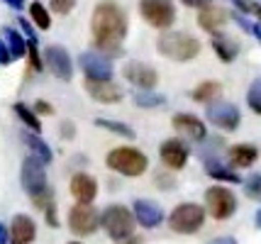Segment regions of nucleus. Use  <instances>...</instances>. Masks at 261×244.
Instances as JSON below:
<instances>
[{"instance_id": "nucleus-34", "label": "nucleus", "mask_w": 261, "mask_h": 244, "mask_svg": "<svg viewBox=\"0 0 261 244\" xmlns=\"http://www.w3.org/2000/svg\"><path fill=\"white\" fill-rule=\"evenodd\" d=\"M73 8H76V0H51V10L59 15H68Z\"/></svg>"}, {"instance_id": "nucleus-8", "label": "nucleus", "mask_w": 261, "mask_h": 244, "mask_svg": "<svg viewBox=\"0 0 261 244\" xmlns=\"http://www.w3.org/2000/svg\"><path fill=\"white\" fill-rule=\"evenodd\" d=\"M68 227L79 237L93 234L100 227V212L93 208L91 203H79V205H73L68 210Z\"/></svg>"}, {"instance_id": "nucleus-10", "label": "nucleus", "mask_w": 261, "mask_h": 244, "mask_svg": "<svg viewBox=\"0 0 261 244\" xmlns=\"http://www.w3.org/2000/svg\"><path fill=\"white\" fill-rule=\"evenodd\" d=\"M205 117L215 125V127L225 129V132H234V129L239 127V110L237 105L227 103V100H210L207 103V107H205Z\"/></svg>"}, {"instance_id": "nucleus-9", "label": "nucleus", "mask_w": 261, "mask_h": 244, "mask_svg": "<svg viewBox=\"0 0 261 244\" xmlns=\"http://www.w3.org/2000/svg\"><path fill=\"white\" fill-rule=\"evenodd\" d=\"M139 12L151 27L169 30L176 20V8L171 0H139Z\"/></svg>"}, {"instance_id": "nucleus-29", "label": "nucleus", "mask_w": 261, "mask_h": 244, "mask_svg": "<svg viewBox=\"0 0 261 244\" xmlns=\"http://www.w3.org/2000/svg\"><path fill=\"white\" fill-rule=\"evenodd\" d=\"M135 103L139 107H161V105H166V98L159 93H151V91H137Z\"/></svg>"}, {"instance_id": "nucleus-47", "label": "nucleus", "mask_w": 261, "mask_h": 244, "mask_svg": "<svg viewBox=\"0 0 261 244\" xmlns=\"http://www.w3.org/2000/svg\"><path fill=\"white\" fill-rule=\"evenodd\" d=\"M254 225H256V230H261V208L256 210V215H254Z\"/></svg>"}, {"instance_id": "nucleus-24", "label": "nucleus", "mask_w": 261, "mask_h": 244, "mask_svg": "<svg viewBox=\"0 0 261 244\" xmlns=\"http://www.w3.org/2000/svg\"><path fill=\"white\" fill-rule=\"evenodd\" d=\"M205 174L210 178H217V181H227V183H239L242 181L237 171H232L229 166L220 164L215 156H205Z\"/></svg>"}, {"instance_id": "nucleus-22", "label": "nucleus", "mask_w": 261, "mask_h": 244, "mask_svg": "<svg viewBox=\"0 0 261 244\" xmlns=\"http://www.w3.org/2000/svg\"><path fill=\"white\" fill-rule=\"evenodd\" d=\"M227 159H229L232 166H237V169H247V166H251V164L259 159V149H256V147H251V144H237V147H229Z\"/></svg>"}, {"instance_id": "nucleus-48", "label": "nucleus", "mask_w": 261, "mask_h": 244, "mask_svg": "<svg viewBox=\"0 0 261 244\" xmlns=\"http://www.w3.org/2000/svg\"><path fill=\"white\" fill-rule=\"evenodd\" d=\"M71 244H81V242H71Z\"/></svg>"}, {"instance_id": "nucleus-42", "label": "nucleus", "mask_w": 261, "mask_h": 244, "mask_svg": "<svg viewBox=\"0 0 261 244\" xmlns=\"http://www.w3.org/2000/svg\"><path fill=\"white\" fill-rule=\"evenodd\" d=\"M0 244H8V227L0 225Z\"/></svg>"}, {"instance_id": "nucleus-4", "label": "nucleus", "mask_w": 261, "mask_h": 244, "mask_svg": "<svg viewBox=\"0 0 261 244\" xmlns=\"http://www.w3.org/2000/svg\"><path fill=\"white\" fill-rule=\"evenodd\" d=\"M100 225L110 239L122 242L127 237H132L137 220H135V215H132V210L125 208V205H108L100 215Z\"/></svg>"}, {"instance_id": "nucleus-13", "label": "nucleus", "mask_w": 261, "mask_h": 244, "mask_svg": "<svg viewBox=\"0 0 261 244\" xmlns=\"http://www.w3.org/2000/svg\"><path fill=\"white\" fill-rule=\"evenodd\" d=\"M122 76H125V81L137 86L139 91H151V88L159 83V73L151 69V66L142 64V61H129V64H125Z\"/></svg>"}, {"instance_id": "nucleus-33", "label": "nucleus", "mask_w": 261, "mask_h": 244, "mask_svg": "<svg viewBox=\"0 0 261 244\" xmlns=\"http://www.w3.org/2000/svg\"><path fill=\"white\" fill-rule=\"evenodd\" d=\"M27 54H30V64H32L34 71H42V57H39V51H37V39H27Z\"/></svg>"}, {"instance_id": "nucleus-35", "label": "nucleus", "mask_w": 261, "mask_h": 244, "mask_svg": "<svg viewBox=\"0 0 261 244\" xmlns=\"http://www.w3.org/2000/svg\"><path fill=\"white\" fill-rule=\"evenodd\" d=\"M44 215H46V222H49V227H59L57 208H54V203H49V205L44 208Z\"/></svg>"}, {"instance_id": "nucleus-25", "label": "nucleus", "mask_w": 261, "mask_h": 244, "mask_svg": "<svg viewBox=\"0 0 261 244\" xmlns=\"http://www.w3.org/2000/svg\"><path fill=\"white\" fill-rule=\"evenodd\" d=\"M3 42H5V47H8L12 59H20L27 54V42H24L22 35H20L17 30H12V27H5V30H3Z\"/></svg>"}, {"instance_id": "nucleus-15", "label": "nucleus", "mask_w": 261, "mask_h": 244, "mask_svg": "<svg viewBox=\"0 0 261 244\" xmlns=\"http://www.w3.org/2000/svg\"><path fill=\"white\" fill-rule=\"evenodd\" d=\"M132 215H135V220L142 225V227H147V230H154V227H159L161 222H164V210L161 205L156 203H151V200H135V208H132Z\"/></svg>"}, {"instance_id": "nucleus-40", "label": "nucleus", "mask_w": 261, "mask_h": 244, "mask_svg": "<svg viewBox=\"0 0 261 244\" xmlns=\"http://www.w3.org/2000/svg\"><path fill=\"white\" fill-rule=\"evenodd\" d=\"M207 244H237L234 237H217V239H210Z\"/></svg>"}, {"instance_id": "nucleus-17", "label": "nucleus", "mask_w": 261, "mask_h": 244, "mask_svg": "<svg viewBox=\"0 0 261 244\" xmlns=\"http://www.w3.org/2000/svg\"><path fill=\"white\" fill-rule=\"evenodd\" d=\"M86 91L91 93L93 100L105 103V105H113L122 100V88L115 86L113 81H88L86 78Z\"/></svg>"}, {"instance_id": "nucleus-18", "label": "nucleus", "mask_w": 261, "mask_h": 244, "mask_svg": "<svg viewBox=\"0 0 261 244\" xmlns=\"http://www.w3.org/2000/svg\"><path fill=\"white\" fill-rule=\"evenodd\" d=\"M161 161L166 164L169 169H183L188 161V147L181 140H166L161 144Z\"/></svg>"}, {"instance_id": "nucleus-6", "label": "nucleus", "mask_w": 261, "mask_h": 244, "mask_svg": "<svg viewBox=\"0 0 261 244\" xmlns=\"http://www.w3.org/2000/svg\"><path fill=\"white\" fill-rule=\"evenodd\" d=\"M205 222V208L195 203H181L178 208L171 210L169 227L178 234H195Z\"/></svg>"}, {"instance_id": "nucleus-14", "label": "nucleus", "mask_w": 261, "mask_h": 244, "mask_svg": "<svg viewBox=\"0 0 261 244\" xmlns=\"http://www.w3.org/2000/svg\"><path fill=\"white\" fill-rule=\"evenodd\" d=\"M171 125H173V129H176L178 134H183L186 140H193V142H205L207 140V129H205L203 120H198L195 115L178 113V115H173Z\"/></svg>"}, {"instance_id": "nucleus-30", "label": "nucleus", "mask_w": 261, "mask_h": 244, "mask_svg": "<svg viewBox=\"0 0 261 244\" xmlns=\"http://www.w3.org/2000/svg\"><path fill=\"white\" fill-rule=\"evenodd\" d=\"M30 17H32V22L39 27V30H49L51 27V17H49V12L42 3H32L30 5Z\"/></svg>"}, {"instance_id": "nucleus-2", "label": "nucleus", "mask_w": 261, "mask_h": 244, "mask_svg": "<svg viewBox=\"0 0 261 244\" xmlns=\"http://www.w3.org/2000/svg\"><path fill=\"white\" fill-rule=\"evenodd\" d=\"M20 183H22L24 193L32 198V203L39 210H44L49 203H54V193L46 183V171L44 164L34 156H27L22 161V171H20Z\"/></svg>"}, {"instance_id": "nucleus-21", "label": "nucleus", "mask_w": 261, "mask_h": 244, "mask_svg": "<svg viewBox=\"0 0 261 244\" xmlns=\"http://www.w3.org/2000/svg\"><path fill=\"white\" fill-rule=\"evenodd\" d=\"M22 142L24 147L30 149V156H34V159H39V161L44 164H51V159H54V154H51V149H49V144H46L37 132H24L22 134Z\"/></svg>"}, {"instance_id": "nucleus-12", "label": "nucleus", "mask_w": 261, "mask_h": 244, "mask_svg": "<svg viewBox=\"0 0 261 244\" xmlns=\"http://www.w3.org/2000/svg\"><path fill=\"white\" fill-rule=\"evenodd\" d=\"M44 64L59 81H71V78H73V61H71V57H68V51L64 47H59V44L46 47Z\"/></svg>"}, {"instance_id": "nucleus-23", "label": "nucleus", "mask_w": 261, "mask_h": 244, "mask_svg": "<svg viewBox=\"0 0 261 244\" xmlns=\"http://www.w3.org/2000/svg\"><path fill=\"white\" fill-rule=\"evenodd\" d=\"M213 49H215V54L225 64H229L232 59H237L239 54V44L227 35H220V32H213Z\"/></svg>"}, {"instance_id": "nucleus-7", "label": "nucleus", "mask_w": 261, "mask_h": 244, "mask_svg": "<svg viewBox=\"0 0 261 244\" xmlns=\"http://www.w3.org/2000/svg\"><path fill=\"white\" fill-rule=\"evenodd\" d=\"M205 208L215 220H227L237 210V198L225 186H210L205 191Z\"/></svg>"}, {"instance_id": "nucleus-39", "label": "nucleus", "mask_w": 261, "mask_h": 244, "mask_svg": "<svg viewBox=\"0 0 261 244\" xmlns=\"http://www.w3.org/2000/svg\"><path fill=\"white\" fill-rule=\"evenodd\" d=\"M34 110H37V113H44V115H51V113H54V110H51V105H46L44 100H39V103L34 105Z\"/></svg>"}, {"instance_id": "nucleus-3", "label": "nucleus", "mask_w": 261, "mask_h": 244, "mask_svg": "<svg viewBox=\"0 0 261 244\" xmlns=\"http://www.w3.org/2000/svg\"><path fill=\"white\" fill-rule=\"evenodd\" d=\"M161 57L171 61H191L200 54V42L186 32H164L156 42Z\"/></svg>"}, {"instance_id": "nucleus-19", "label": "nucleus", "mask_w": 261, "mask_h": 244, "mask_svg": "<svg viewBox=\"0 0 261 244\" xmlns=\"http://www.w3.org/2000/svg\"><path fill=\"white\" fill-rule=\"evenodd\" d=\"M71 196L76 198L79 203H93L98 196V181L88 174H76L71 178Z\"/></svg>"}, {"instance_id": "nucleus-38", "label": "nucleus", "mask_w": 261, "mask_h": 244, "mask_svg": "<svg viewBox=\"0 0 261 244\" xmlns=\"http://www.w3.org/2000/svg\"><path fill=\"white\" fill-rule=\"evenodd\" d=\"M183 5H188V8H205V5H210V0H181Z\"/></svg>"}, {"instance_id": "nucleus-43", "label": "nucleus", "mask_w": 261, "mask_h": 244, "mask_svg": "<svg viewBox=\"0 0 261 244\" xmlns=\"http://www.w3.org/2000/svg\"><path fill=\"white\" fill-rule=\"evenodd\" d=\"M5 3H8L10 8H15V10H20V8L24 5V0H5Z\"/></svg>"}, {"instance_id": "nucleus-28", "label": "nucleus", "mask_w": 261, "mask_h": 244, "mask_svg": "<svg viewBox=\"0 0 261 244\" xmlns=\"http://www.w3.org/2000/svg\"><path fill=\"white\" fill-rule=\"evenodd\" d=\"M95 125L102 129H108V132H115V134H120V137H125V140H135V129L122 125V122H117V120H108V117H98L95 120Z\"/></svg>"}, {"instance_id": "nucleus-45", "label": "nucleus", "mask_w": 261, "mask_h": 244, "mask_svg": "<svg viewBox=\"0 0 261 244\" xmlns=\"http://www.w3.org/2000/svg\"><path fill=\"white\" fill-rule=\"evenodd\" d=\"M120 244H144V242H142L139 237H127V239H122Z\"/></svg>"}, {"instance_id": "nucleus-46", "label": "nucleus", "mask_w": 261, "mask_h": 244, "mask_svg": "<svg viewBox=\"0 0 261 244\" xmlns=\"http://www.w3.org/2000/svg\"><path fill=\"white\" fill-rule=\"evenodd\" d=\"M249 10L254 12V15H256V20H259V22H261V5H251Z\"/></svg>"}, {"instance_id": "nucleus-26", "label": "nucleus", "mask_w": 261, "mask_h": 244, "mask_svg": "<svg viewBox=\"0 0 261 244\" xmlns=\"http://www.w3.org/2000/svg\"><path fill=\"white\" fill-rule=\"evenodd\" d=\"M220 93H222V86L217 81H203L191 95H193L195 103H210V100L220 98Z\"/></svg>"}, {"instance_id": "nucleus-27", "label": "nucleus", "mask_w": 261, "mask_h": 244, "mask_svg": "<svg viewBox=\"0 0 261 244\" xmlns=\"http://www.w3.org/2000/svg\"><path fill=\"white\" fill-rule=\"evenodd\" d=\"M12 110H15V115L20 117V120H22V122L32 129V132H37V134L42 132V122H39L37 113H32V110H30L24 103H15V105H12Z\"/></svg>"}, {"instance_id": "nucleus-36", "label": "nucleus", "mask_w": 261, "mask_h": 244, "mask_svg": "<svg viewBox=\"0 0 261 244\" xmlns=\"http://www.w3.org/2000/svg\"><path fill=\"white\" fill-rule=\"evenodd\" d=\"M12 61V57H10V51H8V47H5V42L0 39V66H8Z\"/></svg>"}, {"instance_id": "nucleus-41", "label": "nucleus", "mask_w": 261, "mask_h": 244, "mask_svg": "<svg viewBox=\"0 0 261 244\" xmlns=\"http://www.w3.org/2000/svg\"><path fill=\"white\" fill-rule=\"evenodd\" d=\"M232 3H234V5H237V8H239L242 12H249V8H251L249 0H232Z\"/></svg>"}, {"instance_id": "nucleus-37", "label": "nucleus", "mask_w": 261, "mask_h": 244, "mask_svg": "<svg viewBox=\"0 0 261 244\" xmlns=\"http://www.w3.org/2000/svg\"><path fill=\"white\" fill-rule=\"evenodd\" d=\"M61 134H64L66 140H71V137L76 134V127H73L71 122H64V125H61Z\"/></svg>"}, {"instance_id": "nucleus-31", "label": "nucleus", "mask_w": 261, "mask_h": 244, "mask_svg": "<svg viewBox=\"0 0 261 244\" xmlns=\"http://www.w3.org/2000/svg\"><path fill=\"white\" fill-rule=\"evenodd\" d=\"M244 193L251 200H261V174H254L244 181Z\"/></svg>"}, {"instance_id": "nucleus-16", "label": "nucleus", "mask_w": 261, "mask_h": 244, "mask_svg": "<svg viewBox=\"0 0 261 244\" xmlns=\"http://www.w3.org/2000/svg\"><path fill=\"white\" fill-rule=\"evenodd\" d=\"M37 237V225L30 215H15L8 230V239L12 244H32Z\"/></svg>"}, {"instance_id": "nucleus-44", "label": "nucleus", "mask_w": 261, "mask_h": 244, "mask_svg": "<svg viewBox=\"0 0 261 244\" xmlns=\"http://www.w3.org/2000/svg\"><path fill=\"white\" fill-rule=\"evenodd\" d=\"M249 35H254L261 42V24H251V32H249Z\"/></svg>"}, {"instance_id": "nucleus-5", "label": "nucleus", "mask_w": 261, "mask_h": 244, "mask_svg": "<svg viewBox=\"0 0 261 244\" xmlns=\"http://www.w3.org/2000/svg\"><path fill=\"white\" fill-rule=\"evenodd\" d=\"M105 164H108V169H113L117 174L135 178V176H142L147 171L149 159L139 149H135V147H117V149H113L108 154Z\"/></svg>"}, {"instance_id": "nucleus-1", "label": "nucleus", "mask_w": 261, "mask_h": 244, "mask_svg": "<svg viewBox=\"0 0 261 244\" xmlns=\"http://www.w3.org/2000/svg\"><path fill=\"white\" fill-rule=\"evenodd\" d=\"M91 32L95 39V47L108 54H120L122 51V39L127 35V15L125 10L113 3V0H102L100 5H95L91 17Z\"/></svg>"}, {"instance_id": "nucleus-32", "label": "nucleus", "mask_w": 261, "mask_h": 244, "mask_svg": "<svg viewBox=\"0 0 261 244\" xmlns=\"http://www.w3.org/2000/svg\"><path fill=\"white\" fill-rule=\"evenodd\" d=\"M247 103L254 113L261 115V81H254L249 86V93H247Z\"/></svg>"}, {"instance_id": "nucleus-20", "label": "nucleus", "mask_w": 261, "mask_h": 244, "mask_svg": "<svg viewBox=\"0 0 261 244\" xmlns=\"http://www.w3.org/2000/svg\"><path fill=\"white\" fill-rule=\"evenodd\" d=\"M227 10H222L220 5H205V8H200V15H198V24L203 27V30H207V32H217L222 24L227 22Z\"/></svg>"}, {"instance_id": "nucleus-11", "label": "nucleus", "mask_w": 261, "mask_h": 244, "mask_svg": "<svg viewBox=\"0 0 261 244\" xmlns=\"http://www.w3.org/2000/svg\"><path fill=\"white\" fill-rule=\"evenodd\" d=\"M81 69L86 73L88 81H113V61L105 57V54H98V51H86L81 54Z\"/></svg>"}]
</instances>
